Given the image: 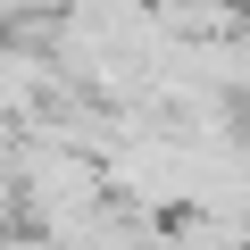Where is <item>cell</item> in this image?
<instances>
[{
    "instance_id": "1",
    "label": "cell",
    "mask_w": 250,
    "mask_h": 250,
    "mask_svg": "<svg viewBox=\"0 0 250 250\" xmlns=\"http://www.w3.org/2000/svg\"><path fill=\"white\" fill-rule=\"evenodd\" d=\"M59 9H67V0H0V34H25V25H42Z\"/></svg>"
},
{
    "instance_id": "2",
    "label": "cell",
    "mask_w": 250,
    "mask_h": 250,
    "mask_svg": "<svg viewBox=\"0 0 250 250\" xmlns=\"http://www.w3.org/2000/svg\"><path fill=\"white\" fill-rule=\"evenodd\" d=\"M25 217V184H17V150H0V225Z\"/></svg>"
}]
</instances>
